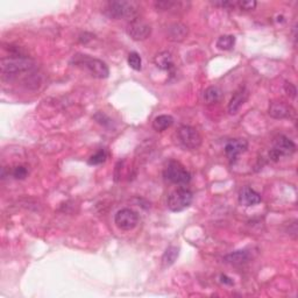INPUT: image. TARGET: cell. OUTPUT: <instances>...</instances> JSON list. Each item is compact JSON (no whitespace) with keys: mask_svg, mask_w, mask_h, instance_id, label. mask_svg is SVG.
<instances>
[{"mask_svg":"<svg viewBox=\"0 0 298 298\" xmlns=\"http://www.w3.org/2000/svg\"><path fill=\"white\" fill-rule=\"evenodd\" d=\"M284 90H286L287 95L289 96V97H291V98H296L297 90H296V86L293 85L292 83L286 82V84H284Z\"/></svg>","mask_w":298,"mask_h":298,"instance_id":"26","label":"cell"},{"mask_svg":"<svg viewBox=\"0 0 298 298\" xmlns=\"http://www.w3.org/2000/svg\"><path fill=\"white\" fill-rule=\"evenodd\" d=\"M127 62H128V65L135 71H140L142 69V59L137 51H132L129 52L128 59H127Z\"/></svg>","mask_w":298,"mask_h":298,"instance_id":"22","label":"cell"},{"mask_svg":"<svg viewBox=\"0 0 298 298\" xmlns=\"http://www.w3.org/2000/svg\"><path fill=\"white\" fill-rule=\"evenodd\" d=\"M34 67V61L25 55H12L0 62L3 76H16L17 73L28 71Z\"/></svg>","mask_w":298,"mask_h":298,"instance_id":"3","label":"cell"},{"mask_svg":"<svg viewBox=\"0 0 298 298\" xmlns=\"http://www.w3.org/2000/svg\"><path fill=\"white\" fill-rule=\"evenodd\" d=\"M95 119L97 120V122L98 124H100V125H103V126H105L106 127L107 126V124H111V119H109L108 117H106L104 115V113H97V115H96L95 117Z\"/></svg>","mask_w":298,"mask_h":298,"instance_id":"27","label":"cell"},{"mask_svg":"<svg viewBox=\"0 0 298 298\" xmlns=\"http://www.w3.org/2000/svg\"><path fill=\"white\" fill-rule=\"evenodd\" d=\"M12 175L15 179H25L28 175V170L24 165H16L15 168L12 170Z\"/></svg>","mask_w":298,"mask_h":298,"instance_id":"24","label":"cell"},{"mask_svg":"<svg viewBox=\"0 0 298 298\" xmlns=\"http://www.w3.org/2000/svg\"><path fill=\"white\" fill-rule=\"evenodd\" d=\"M247 148H248L247 140L234 139L227 142L224 149H225V154L227 156V159H229L231 163H234V162L238 160L239 155L246 152Z\"/></svg>","mask_w":298,"mask_h":298,"instance_id":"9","label":"cell"},{"mask_svg":"<svg viewBox=\"0 0 298 298\" xmlns=\"http://www.w3.org/2000/svg\"><path fill=\"white\" fill-rule=\"evenodd\" d=\"M105 14L109 19H129L131 21L135 20L138 15V6L133 2H109L105 7Z\"/></svg>","mask_w":298,"mask_h":298,"instance_id":"2","label":"cell"},{"mask_svg":"<svg viewBox=\"0 0 298 298\" xmlns=\"http://www.w3.org/2000/svg\"><path fill=\"white\" fill-rule=\"evenodd\" d=\"M188 33H189V29H188L185 25L181 23H175L168 27L166 36H168L170 41L181 42L183 40H185V38L188 36Z\"/></svg>","mask_w":298,"mask_h":298,"instance_id":"14","label":"cell"},{"mask_svg":"<svg viewBox=\"0 0 298 298\" xmlns=\"http://www.w3.org/2000/svg\"><path fill=\"white\" fill-rule=\"evenodd\" d=\"M115 224L121 231H132L139 224V214L132 209H121L116 213Z\"/></svg>","mask_w":298,"mask_h":298,"instance_id":"7","label":"cell"},{"mask_svg":"<svg viewBox=\"0 0 298 298\" xmlns=\"http://www.w3.org/2000/svg\"><path fill=\"white\" fill-rule=\"evenodd\" d=\"M179 255V248L176 246H170L166 248L163 256H162V265L163 267H170L175 264Z\"/></svg>","mask_w":298,"mask_h":298,"instance_id":"19","label":"cell"},{"mask_svg":"<svg viewBox=\"0 0 298 298\" xmlns=\"http://www.w3.org/2000/svg\"><path fill=\"white\" fill-rule=\"evenodd\" d=\"M256 5L257 3L254 2V0H244V2L236 3V6H238L241 11H253L255 10Z\"/></svg>","mask_w":298,"mask_h":298,"instance_id":"25","label":"cell"},{"mask_svg":"<svg viewBox=\"0 0 298 298\" xmlns=\"http://www.w3.org/2000/svg\"><path fill=\"white\" fill-rule=\"evenodd\" d=\"M239 203L243 207H254L261 203V196L252 188L244 187L239 192Z\"/></svg>","mask_w":298,"mask_h":298,"instance_id":"13","label":"cell"},{"mask_svg":"<svg viewBox=\"0 0 298 298\" xmlns=\"http://www.w3.org/2000/svg\"><path fill=\"white\" fill-rule=\"evenodd\" d=\"M220 282L224 284H229V286H232V284L234 283L233 280L226 275H220Z\"/></svg>","mask_w":298,"mask_h":298,"instance_id":"28","label":"cell"},{"mask_svg":"<svg viewBox=\"0 0 298 298\" xmlns=\"http://www.w3.org/2000/svg\"><path fill=\"white\" fill-rule=\"evenodd\" d=\"M249 258V254L247 251H236L229 254V255H226L224 257V260L227 264H231V265H243V264H246Z\"/></svg>","mask_w":298,"mask_h":298,"instance_id":"17","label":"cell"},{"mask_svg":"<svg viewBox=\"0 0 298 298\" xmlns=\"http://www.w3.org/2000/svg\"><path fill=\"white\" fill-rule=\"evenodd\" d=\"M174 118L169 115H161L157 116L154 120H153V128L156 132H163V131L170 128L174 125Z\"/></svg>","mask_w":298,"mask_h":298,"instance_id":"16","label":"cell"},{"mask_svg":"<svg viewBox=\"0 0 298 298\" xmlns=\"http://www.w3.org/2000/svg\"><path fill=\"white\" fill-rule=\"evenodd\" d=\"M235 45V36L234 35H221L217 40L216 46L220 50H231Z\"/></svg>","mask_w":298,"mask_h":298,"instance_id":"20","label":"cell"},{"mask_svg":"<svg viewBox=\"0 0 298 298\" xmlns=\"http://www.w3.org/2000/svg\"><path fill=\"white\" fill-rule=\"evenodd\" d=\"M154 63L159 69L163 71L172 72L175 69V63L173 60V55L169 51H161L155 56Z\"/></svg>","mask_w":298,"mask_h":298,"instance_id":"15","label":"cell"},{"mask_svg":"<svg viewBox=\"0 0 298 298\" xmlns=\"http://www.w3.org/2000/svg\"><path fill=\"white\" fill-rule=\"evenodd\" d=\"M273 149L282 156H290L296 152V144L286 135H277L273 141Z\"/></svg>","mask_w":298,"mask_h":298,"instance_id":"10","label":"cell"},{"mask_svg":"<svg viewBox=\"0 0 298 298\" xmlns=\"http://www.w3.org/2000/svg\"><path fill=\"white\" fill-rule=\"evenodd\" d=\"M70 63L74 64L76 67L85 69L92 77L99 78V80H105V78L109 76V69L107 64L103 62L102 60L91 58L89 55H74Z\"/></svg>","mask_w":298,"mask_h":298,"instance_id":"1","label":"cell"},{"mask_svg":"<svg viewBox=\"0 0 298 298\" xmlns=\"http://www.w3.org/2000/svg\"><path fill=\"white\" fill-rule=\"evenodd\" d=\"M249 92L245 86H241L239 90L235 91V94L232 96L229 103V113L230 115H236L241 106L247 102Z\"/></svg>","mask_w":298,"mask_h":298,"instance_id":"12","label":"cell"},{"mask_svg":"<svg viewBox=\"0 0 298 298\" xmlns=\"http://www.w3.org/2000/svg\"><path fill=\"white\" fill-rule=\"evenodd\" d=\"M163 176L170 183L176 185H187L191 181V174L188 172L181 162L170 161L164 168Z\"/></svg>","mask_w":298,"mask_h":298,"instance_id":"4","label":"cell"},{"mask_svg":"<svg viewBox=\"0 0 298 298\" xmlns=\"http://www.w3.org/2000/svg\"><path fill=\"white\" fill-rule=\"evenodd\" d=\"M107 159V154L106 152L104 151V149H100L96 154H94L92 156H90L89 161H87V164L89 165H98V164H102L104 163L105 161Z\"/></svg>","mask_w":298,"mask_h":298,"instance_id":"23","label":"cell"},{"mask_svg":"<svg viewBox=\"0 0 298 298\" xmlns=\"http://www.w3.org/2000/svg\"><path fill=\"white\" fill-rule=\"evenodd\" d=\"M181 2H173V0H161V2L155 3V8L157 11H172L178 10L179 6H182Z\"/></svg>","mask_w":298,"mask_h":298,"instance_id":"21","label":"cell"},{"mask_svg":"<svg viewBox=\"0 0 298 298\" xmlns=\"http://www.w3.org/2000/svg\"><path fill=\"white\" fill-rule=\"evenodd\" d=\"M126 32L128 34V36L134 41H143L151 36L152 34V27L148 24L141 21L139 19H135L131 21L127 26Z\"/></svg>","mask_w":298,"mask_h":298,"instance_id":"8","label":"cell"},{"mask_svg":"<svg viewBox=\"0 0 298 298\" xmlns=\"http://www.w3.org/2000/svg\"><path fill=\"white\" fill-rule=\"evenodd\" d=\"M268 113L274 119H284V118H290L291 115H293V108L284 102H271Z\"/></svg>","mask_w":298,"mask_h":298,"instance_id":"11","label":"cell"},{"mask_svg":"<svg viewBox=\"0 0 298 298\" xmlns=\"http://www.w3.org/2000/svg\"><path fill=\"white\" fill-rule=\"evenodd\" d=\"M194 195L187 188H178L168 196V209L173 212H182L192 204Z\"/></svg>","mask_w":298,"mask_h":298,"instance_id":"5","label":"cell"},{"mask_svg":"<svg viewBox=\"0 0 298 298\" xmlns=\"http://www.w3.org/2000/svg\"><path fill=\"white\" fill-rule=\"evenodd\" d=\"M179 142L188 149H198L201 144V137L195 127L183 125L177 131Z\"/></svg>","mask_w":298,"mask_h":298,"instance_id":"6","label":"cell"},{"mask_svg":"<svg viewBox=\"0 0 298 298\" xmlns=\"http://www.w3.org/2000/svg\"><path fill=\"white\" fill-rule=\"evenodd\" d=\"M221 97V90L218 86H209L207 90L204 91L203 99L205 104L213 105L219 102Z\"/></svg>","mask_w":298,"mask_h":298,"instance_id":"18","label":"cell"}]
</instances>
